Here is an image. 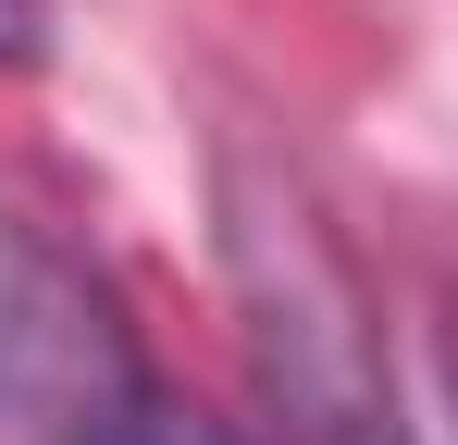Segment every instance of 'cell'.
Here are the masks:
<instances>
[{"mask_svg": "<svg viewBox=\"0 0 458 445\" xmlns=\"http://www.w3.org/2000/svg\"><path fill=\"white\" fill-rule=\"evenodd\" d=\"M99 445H248V433H235L224 408H199V396H174V383H149V396H137V408H124V421H112Z\"/></svg>", "mask_w": 458, "mask_h": 445, "instance_id": "2", "label": "cell"}, {"mask_svg": "<svg viewBox=\"0 0 458 445\" xmlns=\"http://www.w3.org/2000/svg\"><path fill=\"white\" fill-rule=\"evenodd\" d=\"M446 383H458V322H446Z\"/></svg>", "mask_w": 458, "mask_h": 445, "instance_id": "4", "label": "cell"}, {"mask_svg": "<svg viewBox=\"0 0 458 445\" xmlns=\"http://www.w3.org/2000/svg\"><path fill=\"white\" fill-rule=\"evenodd\" d=\"M149 396L112 285L38 211L0 198V445H99Z\"/></svg>", "mask_w": 458, "mask_h": 445, "instance_id": "1", "label": "cell"}, {"mask_svg": "<svg viewBox=\"0 0 458 445\" xmlns=\"http://www.w3.org/2000/svg\"><path fill=\"white\" fill-rule=\"evenodd\" d=\"M50 50V0H0V74Z\"/></svg>", "mask_w": 458, "mask_h": 445, "instance_id": "3", "label": "cell"}]
</instances>
